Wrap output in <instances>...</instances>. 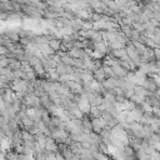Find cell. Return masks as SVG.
I'll list each match as a JSON object with an SVG mask.
<instances>
[{
    "instance_id": "1",
    "label": "cell",
    "mask_w": 160,
    "mask_h": 160,
    "mask_svg": "<svg viewBox=\"0 0 160 160\" xmlns=\"http://www.w3.org/2000/svg\"><path fill=\"white\" fill-rule=\"evenodd\" d=\"M69 136V134L66 132L65 129H55V130H51V135L50 138H52L54 140H58L60 144L64 142V140Z\"/></svg>"
},
{
    "instance_id": "2",
    "label": "cell",
    "mask_w": 160,
    "mask_h": 160,
    "mask_svg": "<svg viewBox=\"0 0 160 160\" xmlns=\"http://www.w3.org/2000/svg\"><path fill=\"white\" fill-rule=\"evenodd\" d=\"M101 85H102L104 90H111V89H114V88L118 86V78L116 76L115 78H106L101 82Z\"/></svg>"
},
{
    "instance_id": "3",
    "label": "cell",
    "mask_w": 160,
    "mask_h": 160,
    "mask_svg": "<svg viewBox=\"0 0 160 160\" xmlns=\"http://www.w3.org/2000/svg\"><path fill=\"white\" fill-rule=\"evenodd\" d=\"M66 54L72 58V59H82L84 58V50L82 49H76V48H71L66 51Z\"/></svg>"
},
{
    "instance_id": "4",
    "label": "cell",
    "mask_w": 160,
    "mask_h": 160,
    "mask_svg": "<svg viewBox=\"0 0 160 160\" xmlns=\"http://www.w3.org/2000/svg\"><path fill=\"white\" fill-rule=\"evenodd\" d=\"M45 150L50 152H56L58 151V145L55 144V140L52 138H46V144H45Z\"/></svg>"
},
{
    "instance_id": "5",
    "label": "cell",
    "mask_w": 160,
    "mask_h": 160,
    "mask_svg": "<svg viewBox=\"0 0 160 160\" xmlns=\"http://www.w3.org/2000/svg\"><path fill=\"white\" fill-rule=\"evenodd\" d=\"M142 88H144L146 91H150V92H154V91L158 90L156 85L154 84V81H152L151 79H146V80L144 81V84H142Z\"/></svg>"
},
{
    "instance_id": "6",
    "label": "cell",
    "mask_w": 160,
    "mask_h": 160,
    "mask_svg": "<svg viewBox=\"0 0 160 160\" xmlns=\"http://www.w3.org/2000/svg\"><path fill=\"white\" fill-rule=\"evenodd\" d=\"M81 128H82V131H84L85 134H90L91 130H92L91 121H90L88 118H82V120H81Z\"/></svg>"
},
{
    "instance_id": "7",
    "label": "cell",
    "mask_w": 160,
    "mask_h": 160,
    "mask_svg": "<svg viewBox=\"0 0 160 160\" xmlns=\"http://www.w3.org/2000/svg\"><path fill=\"white\" fill-rule=\"evenodd\" d=\"M130 114H131V116H132V119H134V121H135V122H139V121H140V119H141V118H142V115H144L142 110H141L139 106H136L134 110H131V111H130Z\"/></svg>"
},
{
    "instance_id": "8",
    "label": "cell",
    "mask_w": 160,
    "mask_h": 160,
    "mask_svg": "<svg viewBox=\"0 0 160 160\" xmlns=\"http://www.w3.org/2000/svg\"><path fill=\"white\" fill-rule=\"evenodd\" d=\"M112 71H114V74H115L116 78H125V76L128 75V72H129V71H126L124 68H121L120 65L114 66V68H112Z\"/></svg>"
},
{
    "instance_id": "9",
    "label": "cell",
    "mask_w": 160,
    "mask_h": 160,
    "mask_svg": "<svg viewBox=\"0 0 160 160\" xmlns=\"http://www.w3.org/2000/svg\"><path fill=\"white\" fill-rule=\"evenodd\" d=\"M92 76H94V80L98 81V82H102V81L106 79V76H105V74H104V71H102L101 68L98 69V70H95V71L92 72Z\"/></svg>"
},
{
    "instance_id": "10",
    "label": "cell",
    "mask_w": 160,
    "mask_h": 160,
    "mask_svg": "<svg viewBox=\"0 0 160 160\" xmlns=\"http://www.w3.org/2000/svg\"><path fill=\"white\" fill-rule=\"evenodd\" d=\"M48 45L50 46V49H52L54 51H56V50H59L60 48H61V42H60V39H58V38H54V39H51L49 42H48Z\"/></svg>"
},
{
    "instance_id": "11",
    "label": "cell",
    "mask_w": 160,
    "mask_h": 160,
    "mask_svg": "<svg viewBox=\"0 0 160 160\" xmlns=\"http://www.w3.org/2000/svg\"><path fill=\"white\" fill-rule=\"evenodd\" d=\"M11 71H15V70H19L21 68V62L16 59H9V66H8Z\"/></svg>"
},
{
    "instance_id": "12",
    "label": "cell",
    "mask_w": 160,
    "mask_h": 160,
    "mask_svg": "<svg viewBox=\"0 0 160 160\" xmlns=\"http://www.w3.org/2000/svg\"><path fill=\"white\" fill-rule=\"evenodd\" d=\"M134 94L136 96H141V98H146L149 95V91H146L142 86H135L134 88Z\"/></svg>"
},
{
    "instance_id": "13",
    "label": "cell",
    "mask_w": 160,
    "mask_h": 160,
    "mask_svg": "<svg viewBox=\"0 0 160 160\" xmlns=\"http://www.w3.org/2000/svg\"><path fill=\"white\" fill-rule=\"evenodd\" d=\"M139 108L142 110V112H145V114H150L151 115V112H152V106L149 104V102H146V101H144L141 105H139Z\"/></svg>"
},
{
    "instance_id": "14",
    "label": "cell",
    "mask_w": 160,
    "mask_h": 160,
    "mask_svg": "<svg viewBox=\"0 0 160 160\" xmlns=\"http://www.w3.org/2000/svg\"><path fill=\"white\" fill-rule=\"evenodd\" d=\"M21 139H22V141H35V138L28 130H22L21 131Z\"/></svg>"
},
{
    "instance_id": "15",
    "label": "cell",
    "mask_w": 160,
    "mask_h": 160,
    "mask_svg": "<svg viewBox=\"0 0 160 160\" xmlns=\"http://www.w3.org/2000/svg\"><path fill=\"white\" fill-rule=\"evenodd\" d=\"M101 69H102V71H104V74H105L106 78H115V74L112 71V68L106 66V65H102Z\"/></svg>"
},
{
    "instance_id": "16",
    "label": "cell",
    "mask_w": 160,
    "mask_h": 160,
    "mask_svg": "<svg viewBox=\"0 0 160 160\" xmlns=\"http://www.w3.org/2000/svg\"><path fill=\"white\" fill-rule=\"evenodd\" d=\"M28 62L30 64V66H31V68H34V66H36V65L41 64V60H40V59H38L36 56H30V58H28Z\"/></svg>"
},
{
    "instance_id": "17",
    "label": "cell",
    "mask_w": 160,
    "mask_h": 160,
    "mask_svg": "<svg viewBox=\"0 0 160 160\" xmlns=\"http://www.w3.org/2000/svg\"><path fill=\"white\" fill-rule=\"evenodd\" d=\"M90 40H92L94 42H100V41H102V38H101V31H94V34L91 35Z\"/></svg>"
},
{
    "instance_id": "18",
    "label": "cell",
    "mask_w": 160,
    "mask_h": 160,
    "mask_svg": "<svg viewBox=\"0 0 160 160\" xmlns=\"http://www.w3.org/2000/svg\"><path fill=\"white\" fill-rule=\"evenodd\" d=\"M101 111L96 108V106H91V110H90V115H92V119H96V118H101Z\"/></svg>"
},
{
    "instance_id": "19",
    "label": "cell",
    "mask_w": 160,
    "mask_h": 160,
    "mask_svg": "<svg viewBox=\"0 0 160 160\" xmlns=\"http://www.w3.org/2000/svg\"><path fill=\"white\" fill-rule=\"evenodd\" d=\"M34 72H35V75H44L45 74V70H44V66L41 65V64H39V65H36V66H34Z\"/></svg>"
},
{
    "instance_id": "20",
    "label": "cell",
    "mask_w": 160,
    "mask_h": 160,
    "mask_svg": "<svg viewBox=\"0 0 160 160\" xmlns=\"http://www.w3.org/2000/svg\"><path fill=\"white\" fill-rule=\"evenodd\" d=\"M91 56H92L94 59H96V60H100V59L105 58V54H104V52H99V51H95V50H92V54H91Z\"/></svg>"
},
{
    "instance_id": "21",
    "label": "cell",
    "mask_w": 160,
    "mask_h": 160,
    "mask_svg": "<svg viewBox=\"0 0 160 160\" xmlns=\"http://www.w3.org/2000/svg\"><path fill=\"white\" fill-rule=\"evenodd\" d=\"M9 66V59L8 58H0V69H5Z\"/></svg>"
},
{
    "instance_id": "22",
    "label": "cell",
    "mask_w": 160,
    "mask_h": 160,
    "mask_svg": "<svg viewBox=\"0 0 160 160\" xmlns=\"http://www.w3.org/2000/svg\"><path fill=\"white\" fill-rule=\"evenodd\" d=\"M81 30H92V22L91 21H84Z\"/></svg>"
},
{
    "instance_id": "23",
    "label": "cell",
    "mask_w": 160,
    "mask_h": 160,
    "mask_svg": "<svg viewBox=\"0 0 160 160\" xmlns=\"http://www.w3.org/2000/svg\"><path fill=\"white\" fill-rule=\"evenodd\" d=\"M15 154L24 155V146L22 145H15Z\"/></svg>"
},
{
    "instance_id": "24",
    "label": "cell",
    "mask_w": 160,
    "mask_h": 160,
    "mask_svg": "<svg viewBox=\"0 0 160 160\" xmlns=\"http://www.w3.org/2000/svg\"><path fill=\"white\" fill-rule=\"evenodd\" d=\"M95 160H110V158L105 154H101V152H98V155L95 156Z\"/></svg>"
},
{
    "instance_id": "25",
    "label": "cell",
    "mask_w": 160,
    "mask_h": 160,
    "mask_svg": "<svg viewBox=\"0 0 160 160\" xmlns=\"http://www.w3.org/2000/svg\"><path fill=\"white\" fill-rule=\"evenodd\" d=\"M152 51H154V58H155L158 61H160V48H155Z\"/></svg>"
},
{
    "instance_id": "26",
    "label": "cell",
    "mask_w": 160,
    "mask_h": 160,
    "mask_svg": "<svg viewBox=\"0 0 160 160\" xmlns=\"http://www.w3.org/2000/svg\"><path fill=\"white\" fill-rule=\"evenodd\" d=\"M152 112H154L155 118L160 120V108H154V109H152Z\"/></svg>"
},
{
    "instance_id": "27",
    "label": "cell",
    "mask_w": 160,
    "mask_h": 160,
    "mask_svg": "<svg viewBox=\"0 0 160 160\" xmlns=\"http://www.w3.org/2000/svg\"><path fill=\"white\" fill-rule=\"evenodd\" d=\"M45 160H58V159H56V155H55L54 152H50V154L45 158Z\"/></svg>"
},
{
    "instance_id": "28",
    "label": "cell",
    "mask_w": 160,
    "mask_h": 160,
    "mask_svg": "<svg viewBox=\"0 0 160 160\" xmlns=\"http://www.w3.org/2000/svg\"><path fill=\"white\" fill-rule=\"evenodd\" d=\"M21 160H35L32 155H21Z\"/></svg>"
},
{
    "instance_id": "29",
    "label": "cell",
    "mask_w": 160,
    "mask_h": 160,
    "mask_svg": "<svg viewBox=\"0 0 160 160\" xmlns=\"http://www.w3.org/2000/svg\"><path fill=\"white\" fill-rule=\"evenodd\" d=\"M154 35H155L156 38H159V39H160V28H156V29H155V31H154Z\"/></svg>"
},
{
    "instance_id": "30",
    "label": "cell",
    "mask_w": 160,
    "mask_h": 160,
    "mask_svg": "<svg viewBox=\"0 0 160 160\" xmlns=\"http://www.w3.org/2000/svg\"><path fill=\"white\" fill-rule=\"evenodd\" d=\"M154 149H155V151L160 152V141H159V142H156V144L154 145Z\"/></svg>"
},
{
    "instance_id": "31",
    "label": "cell",
    "mask_w": 160,
    "mask_h": 160,
    "mask_svg": "<svg viewBox=\"0 0 160 160\" xmlns=\"http://www.w3.org/2000/svg\"><path fill=\"white\" fill-rule=\"evenodd\" d=\"M156 95H158V96H160V89H158V90H156Z\"/></svg>"
}]
</instances>
